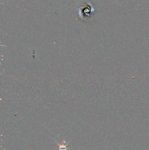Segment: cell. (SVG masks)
Segmentation results:
<instances>
[{
  "instance_id": "1",
  "label": "cell",
  "mask_w": 149,
  "mask_h": 150,
  "mask_svg": "<svg viewBox=\"0 0 149 150\" xmlns=\"http://www.w3.org/2000/svg\"><path fill=\"white\" fill-rule=\"evenodd\" d=\"M64 141H63V143H62V144H59L58 143H57V142H56V143L59 146V150H67V149H72V148H67V145H68V144H67L66 145H64Z\"/></svg>"
}]
</instances>
